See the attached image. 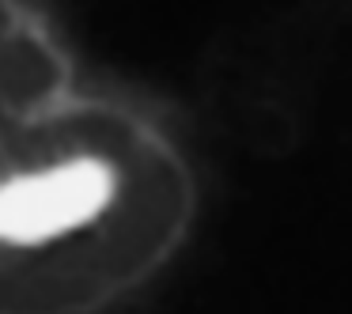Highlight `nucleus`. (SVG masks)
I'll return each instance as SVG.
<instances>
[{
	"label": "nucleus",
	"instance_id": "obj_1",
	"mask_svg": "<svg viewBox=\"0 0 352 314\" xmlns=\"http://www.w3.org/2000/svg\"><path fill=\"white\" fill-rule=\"evenodd\" d=\"M197 216V178L175 133L110 95L54 99L0 129V246L69 261L84 299L155 276Z\"/></svg>",
	"mask_w": 352,
	"mask_h": 314
}]
</instances>
